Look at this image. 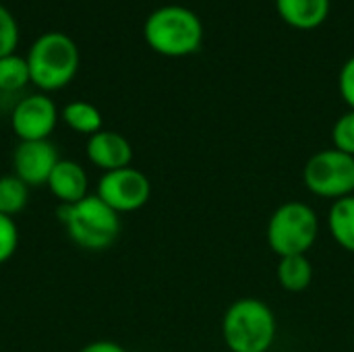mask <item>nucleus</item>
Here are the masks:
<instances>
[{"instance_id": "nucleus-18", "label": "nucleus", "mask_w": 354, "mask_h": 352, "mask_svg": "<svg viewBox=\"0 0 354 352\" xmlns=\"http://www.w3.org/2000/svg\"><path fill=\"white\" fill-rule=\"evenodd\" d=\"M19 44V25L15 15L0 4V58L15 54V48Z\"/></svg>"}, {"instance_id": "nucleus-9", "label": "nucleus", "mask_w": 354, "mask_h": 352, "mask_svg": "<svg viewBox=\"0 0 354 352\" xmlns=\"http://www.w3.org/2000/svg\"><path fill=\"white\" fill-rule=\"evenodd\" d=\"M58 160V149L50 139L21 141L12 154V174L21 178L29 189L44 187L48 185V178Z\"/></svg>"}, {"instance_id": "nucleus-13", "label": "nucleus", "mask_w": 354, "mask_h": 352, "mask_svg": "<svg viewBox=\"0 0 354 352\" xmlns=\"http://www.w3.org/2000/svg\"><path fill=\"white\" fill-rule=\"evenodd\" d=\"M328 228L342 249L354 253V195L334 201L328 214Z\"/></svg>"}, {"instance_id": "nucleus-15", "label": "nucleus", "mask_w": 354, "mask_h": 352, "mask_svg": "<svg viewBox=\"0 0 354 352\" xmlns=\"http://www.w3.org/2000/svg\"><path fill=\"white\" fill-rule=\"evenodd\" d=\"M62 120L71 131H75L79 135H89V137L100 133L102 124H104L102 112L93 104L83 102V100L68 102L62 108Z\"/></svg>"}, {"instance_id": "nucleus-8", "label": "nucleus", "mask_w": 354, "mask_h": 352, "mask_svg": "<svg viewBox=\"0 0 354 352\" xmlns=\"http://www.w3.org/2000/svg\"><path fill=\"white\" fill-rule=\"evenodd\" d=\"M58 122V108L46 93H31L17 102L10 114V127L19 141L50 139Z\"/></svg>"}, {"instance_id": "nucleus-7", "label": "nucleus", "mask_w": 354, "mask_h": 352, "mask_svg": "<svg viewBox=\"0 0 354 352\" xmlns=\"http://www.w3.org/2000/svg\"><path fill=\"white\" fill-rule=\"evenodd\" d=\"M108 207H112L118 216L131 214L141 210L149 197H151V183L149 178L133 168H120L112 172H104L97 180V193H95Z\"/></svg>"}, {"instance_id": "nucleus-1", "label": "nucleus", "mask_w": 354, "mask_h": 352, "mask_svg": "<svg viewBox=\"0 0 354 352\" xmlns=\"http://www.w3.org/2000/svg\"><path fill=\"white\" fill-rule=\"evenodd\" d=\"M143 37L153 52L180 58L201 48L203 23L195 10L180 4H166L145 19Z\"/></svg>"}, {"instance_id": "nucleus-19", "label": "nucleus", "mask_w": 354, "mask_h": 352, "mask_svg": "<svg viewBox=\"0 0 354 352\" xmlns=\"http://www.w3.org/2000/svg\"><path fill=\"white\" fill-rule=\"evenodd\" d=\"M332 141L336 149L354 158V110H348L334 122Z\"/></svg>"}, {"instance_id": "nucleus-17", "label": "nucleus", "mask_w": 354, "mask_h": 352, "mask_svg": "<svg viewBox=\"0 0 354 352\" xmlns=\"http://www.w3.org/2000/svg\"><path fill=\"white\" fill-rule=\"evenodd\" d=\"M27 83H31L27 58L19 54H8L0 58V91L15 93L21 91Z\"/></svg>"}, {"instance_id": "nucleus-21", "label": "nucleus", "mask_w": 354, "mask_h": 352, "mask_svg": "<svg viewBox=\"0 0 354 352\" xmlns=\"http://www.w3.org/2000/svg\"><path fill=\"white\" fill-rule=\"evenodd\" d=\"M338 89H340V95L342 100L348 104V108L354 110V56H351L342 68H340V75H338Z\"/></svg>"}, {"instance_id": "nucleus-23", "label": "nucleus", "mask_w": 354, "mask_h": 352, "mask_svg": "<svg viewBox=\"0 0 354 352\" xmlns=\"http://www.w3.org/2000/svg\"><path fill=\"white\" fill-rule=\"evenodd\" d=\"M353 195H354V193H353Z\"/></svg>"}, {"instance_id": "nucleus-3", "label": "nucleus", "mask_w": 354, "mask_h": 352, "mask_svg": "<svg viewBox=\"0 0 354 352\" xmlns=\"http://www.w3.org/2000/svg\"><path fill=\"white\" fill-rule=\"evenodd\" d=\"M222 338L230 352H268L276 340V315L259 299H239L222 317Z\"/></svg>"}, {"instance_id": "nucleus-12", "label": "nucleus", "mask_w": 354, "mask_h": 352, "mask_svg": "<svg viewBox=\"0 0 354 352\" xmlns=\"http://www.w3.org/2000/svg\"><path fill=\"white\" fill-rule=\"evenodd\" d=\"M282 21L295 29L311 31L324 25L330 15V0H276Z\"/></svg>"}, {"instance_id": "nucleus-10", "label": "nucleus", "mask_w": 354, "mask_h": 352, "mask_svg": "<svg viewBox=\"0 0 354 352\" xmlns=\"http://www.w3.org/2000/svg\"><path fill=\"white\" fill-rule=\"evenodd\" d=\"M85 154L89 162L102 172L120 170L131 166L133 162V147L129 139L116 131H106V129H102L100 133L87 139Z\"/></svg>"}, {"instance_id": "nucleus-5", "label": "nucleus", "mask_w": 354, "mask_h": 352, "mask_svg": "<svg viewBox=\"0 0 354 352\" xmlns=\"http://www.w3.org/2000/svg\"><path fill=\"white\" fill-rule=\"evenodd\" d=\"M319 234L315 210L303 201L282 203L268 222V243L278 257L307 255Z\"/></svg>"}, {"instance_id": "nucleus-16", "label": "nucleus", "mask_w": 354, "mask_h": 352, "mask_svg": "<svg viewBox=\"0 0 354 352\" xmlns=\"http://www.w3.org/2000/svg\"><path fill=\"white\" fill-rule=\"evenodd\" d=\"M29 203V187L15 174L0 176V214L15 218Z\"/></svg>"}, {"instance_id": "nucleus-11", "label": "nucleus", "mask_w": 354, "mask_h": 352, "mask_svg": "<svg viewBox=\"0 0 354 352\" xmlns=\"http://www.w3.org/2000/svg\"><path fill=\"white\" fill-rule=\"evenodd\" d=\"M46 187L60 201V205H73L89 195V176L79 162L58 160Z\"/></svg>"}, {"instance_id": "nucleus-6", "label": "nucleus", "mask_w": 354, "mask_h": 352, "mask_svg": "<svg viewBox=\"0 0 354 352\" xmlns=\"http://www.w3.org/2000/svg\"><path fill=\"white\" fill-rule=\"evenodd\" d=\"M303 180L317 197H348L354 193V158L336 147L317 151L307 160Z\"/></svg>"}, {"instance_id": "nucleus-22", "label": "nucleus", "mask_w": 354, "mask_h": 352, "mask_svg": "<svg viewBox=\"0 0 354 352\" xmlns=\"http://www.w3.org/2000/svg\"><path fill=\"white\" fill-rule=\"evenodd\" d=\"M79 352H129L127 349H122L120 344L116 342H110V340H97V342H91L87 346H83Z\"/></svg>"}, {"instance_id": "nucleus-20", "label": "nucleus", "mask_w": 354, "mask_h": 352, "mask_svg": "<svg viewBox=\"0 0 354 352\" xmlns=\"http://www.w3.org/2000/svg\"><path fill=\"white\" fill-rule=\"evenodd\" d=\"M19 247V228L15 218L0 214V263H6Z\"/></svg>"}, {"instance_id": "nucleus-2", "label": "nucleus", "mask_w": 354, "mask_h": 352, "mask_svg": "<svg viewBox=\"0 0 354 352\" xmlns=\"http://www.w3.org/2000/svg\"><path fill=\"white\" fill-rule=\"evenodd\" d=\"M79 62L81 56L75 39L62 31L39 35L27 52L31 83L41 91H58L66 87L75 79Z\"/></svg>"}, {"instance_id": "nucleus-4", "label": "nucleus", "mask_w": 354, "mask_h": 352, "mask_svg": "<svg viewBox=\"0 0 354 352\" xmlns=\"http://www.w3.org/2000/svg\"><path fill=\"white\" fill-rule=\"evenodd\" d=\"M58 220L71 241L85 251L108 249L120 232V216L97 195H87L73 205H58Z\"/></svg>"}, {"instance_id": "nucleus-14", "label": "nucleus", "mask_w": 354, "mask_h": 352, "mask_svg": "<svg viewBox=\"0 0 354 352\" xmlns=\"http://www.w3.org/2000/svg\"><path fill=\"white\" fill-rule=\"evenodd\" d=\"M313 280V266L307 255H288L280 257L278 263V282L288 293H303Z\"/></svg>"}]
</instances>
